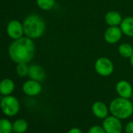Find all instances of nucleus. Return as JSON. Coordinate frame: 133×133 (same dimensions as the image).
<instances>
[{"instance_id":"9","label":"nucleus","mask_w":133,"mask_h":133,"mask_svg":"<svg viewBox=\"0 0 133 133\" xmlns=\"http://www.w3.org/2000/svg\"><path fill=\"white\" fill-rule=\"evenodd\" d=\"M23 92L28 96H35L38 94L42 90V86L40 84L39 82L29 79L26 81L22 87Z\"/></svg>"},{"instance_id":"23","label":"nucleus","mask_w":133,"mask_h":133,"mask_svg":"<svg viewBox=\"0 0 133 133\" xmlns=\"http://www.w3.org/2000/svg\"><path fill=\"white\" fill-rule=\"evenodd\" d=\"M68 133H84V132L82 131V129L78 128H72L68 131Z\"/></svg>"},{"instance_id":"24","label":"nucleus","mask_w":133,"mask_h":133,"mask_svg":"<svg viewBox=\"0 0 133 133\" xmlns=\"http://www.w3.org/2000/svg\"><path fill=\"white\" fill-rule=\"evenodd\" d=\"M129 60H130V63H131V66L133 68V54H132V56L129 58Z\"/></svg>"},{"instance_id":"18","label":"nucleus","mask_w":133,"mask_h":133,"mask_svg":"<svg viewBox=\"0 0 133 133\" xmlns=\"http://www.w3.org/2000/svg\"><path fill=\"white\" fill-rule=\"evenodd\" d=\"M55 0H36L38 8L45 11L52 10L55 6Z\"/></svg>"},{"instance_id":"2","label":"nucleus","mask_w":133,"mask_h":133,"mask_svg":"<svg viewBox=\"0 0 133 133\" xmlns=\"http://www.w3.org/2000/svg\"><path fill=\"white\" fill-rule=\"evenodd\" d=\"M25 36L36 39L42 37L45 31V22L44 19L37 14L28 15L23 22Z\"/></svg>"},{"instance_id":"25","label":"nucleus","mask_w":133,"mask_h":133,"mask_svg":"<svg viewBox=\"0 0 133 133\" xmlns=\"http://www.w3.org/2000/svg\"><path fill=\"white\" fill-rule=\"evenodd\" d=\"M131 97H132V99H133V92H132V96H131Z\"/></svg>"},{"instance_id":"8","label":"nucleus","mask_w":133,"mask_h":133,"mask_svg":"<svg viewBox=\"0 0 133 133\" xmlns=\"http://www.w3.org/2000/svg\"><path fill=\"white\" fill-rule=\"evenodd\" d=\"M122 35L123 33L119 26H109L104 32L103 38L106 42L113 45L121 40Z\"/></svg>"},{"instance_id":"4","label":"nucleus","mask_w":133,"mask_h":133,"mask_svg":"<svg viewBox=\"0 0 133 133\" xmlns=\"http://www.w3.org/2000/svg\"><path fill=\"white\" fill-rule=\"evenodd\" d=\"M0 107L4 114L9 117L15 116L20 110V103L14 96H3L0 102Z\"/></svg>"},{"instance_id":"17","label":"nucleus","mask_w":133,"mask_h":133,"mask_svg":"<svg viewBox=\"0 0 133 133\" xmlns=\"http://www.w3.org/2000/svg\"><path fill=\"white\" fill-rule=\"evenodd\" d=\"M28 128V124L24 119H17L13 124V131L15 133H24Z\"/></svg>"},{"instance_id":"20","label":"nucleus","mask_w":133,"mask_h":133,"mask_svg":"<svg viewBox=\"0 0 133 133\" xmlns=\"http://www.w3.org/2000/svg\"><path fill=\"white\" fill-rule=\"evenodd\" d=\"M16 71L18 76L21 78L27 77L28 75V71H29V66L28 63H17V68H16Z\"/></svg>"},{"instance_id":"7","label":"nucleus","mask_w":133,"mask_h":133,"mask_svg":"<svg viewBox=\"0 0 133 133\" xmlns=\"http://www.w3.org/2000/svg\"><path fill=\"white\" fill-rule=\"evenodd\" d=\"M6 32L8 36L13 40L22 38L24 35L23 24L17 20L10 21L6 27Z\"/></svg>"},{"instance_id":"16","label":"nucleus","mask_w":133,"mask_h":133,"mask_svg":"<svg viewBox=\"0 0 133 133\" xmlns=\"http://www.w3.org/2000/svg\"><path fill=\"white\" fill-rule=\"evenodd\" d=\"M118 53L125 59H129L133 54V47L129 43H122L118 46Z\"/></svg>"},{"instance_id":"6","label":"nucleus","mask_w":133,"mask_h":133,"mask_svg":"<svg viewBox=\"0 0 133 133\" xmlns=\"http://www.w3.org/2000/svg\"><path fill=\"white\" fill-rule=\"evenodd\" d=\"M107 133H121L122 124L121 119L111 115L103 119V126Z\"/></svg>"},{"instance_id":"5","label":"nucleus","mask_w":133,"mask_h":133,"mask_svg":"<svg viewBox=\"0 0 133 133\" xmlns=\"http://www.w3.org/2000/svg\"><path fill=\"white\" fill-rule=\"evenodd\" d=\"M96 72L102 77H108L111 75L114 71V65L110 59L106 56L98 58L94 64Z\"/></svg>"},{"instance_id":"3","label":"nucleus","mask_w":133,"mask_h":133,"mask_svg":"<svg viewBox=\"0 0 133 133\" xmlns=\"http://www.w3.org/2000/svg\"><path fill=\"white\" fill-rule=\"evenodd\" d=\"M109 110L113 116L121 120H124L132 115L133 103L129 99L119 96L110 103Z\"/></svg>"},{"instance_id":"11","label":"nucleus","mask_w":133,"mask_h":133,"mask_svg":"<svg viewBox=\"0 0 133 133\" xmlns=\"http://www.w3.org/2000/svg\"><path fill=\"white\" fill-rule=\"evenodd\" d=\"M28 76L29 77L30 79L41 82L45 80L46 77V74L44 68L40 65L31 64L29 65V71Z\"/></svg>"},{"instance_id":"14","label":"nucleus","mask_w":133,"mask_h":133,"mask_svg":"<svg viewBox=\"0 0 133 133\" xmlns=\"http://www.w3.org/2000/svg\"><path fill=\"white\" fill-rule=\"evenodd\" d=\"M15 89V83L10 78H4L0 82V94L3 96H10Z\"/></svg>"},{"instance_id":"1","label":"nucleus","mask_w":133,"mask_h":133,"mask_svg":"<svg viewBox=\"0 0 133 133\" xmlns=\"http://www.w3.org/2000/svg\"><path fill=\"white\" fill-rule=\"evenodd\" d=\"M10 58L16 63L31 62L35 54V45L33 39L25 36L14 40L8 49Z\"/></svg>"},{"instance_id":"12","label":"nucleus","mask_w":133,"mask_h":133,"mask_svg":"<svg viewBox=\"0 0 133 133\" xmlns=\"http://www.w3.org/2000/svg\"><path fill=\"white\" fill-rule=\"evenodd\" d=\"M109 107L107 104L102 101H96L92 106V112L94 116L99 119H104L108 116Z\"/></svg>"},{"instance_id":"26","label":"nucleus","mask_w":133,"mask_h":133,"mask_svg":"<svg viewBox=\"0 0 133 133\" xmlns=\"http://www.w3.org/2000/svg\"><path fill=\"white\" fill-rule=\"evenodd\" d=\"M0 56H1V52H0Z\"/></svg>"},{"instance_id":"13","label":"nucleus","mask_w":133,"mask_h":133,"mask_svg":"<svg viewBox=\"0 0 133 133\" xmlns=\"http://www.w3.org/2000/svg\"><path fill=\"white\" fill-rule=\"evenodd\" d=\"M104 20L109 26H120L123 18L119 12L111 10L106 14Z\"/></svg>"},{"instance_id":"10","label":"nucleus","mask_w":133,"mask_h":133,"mask_svg":"<svg viewBox=\"0 0 133 133\" xmlns=\"http://www.w3.org/2000/svg\"><path fill=\"white\" fill-rule=\"evenodd\" d=\"M116 92L120 97L130 99L132 96L133 88L130 82L126 80H121L116 84Z\"/></svg>"},{"instance_id":"22","label":"nucleus","mask_w":133,"mask_h":133,"mask_svg":"<svg viewBox=\"0 0 133 133\" xmlns=\"http://www.w3.org/2000/svg\"><path fill=\"white\" fill-rule=\"evenodd\" d=\"M126 133H133V121H129L124 128Z\"/></svg>"},{"instance_id":"21","label":"nucleus","mask_w":133,"mask_h":133,"mask_svg":"<svg viewBox=\"0 0 133 133\" xmlns=\"http://www.w3.org/2000/svg\"><path fill=\"white\" fill-rule=\"evenodd\" d=\"M88 133H107V132L105 131L103 127L99 125H93L89 129Z\"/></svg>"},{"instance_id":"19","label":"nucleus","mask_w":133,"mask_h":133,"mask_svg":"<svg viewBox=\"0 0 133 133\" xmlns=\"http://www.w3.org/2000/svg\"><path fill=\"white\" fill-rule=\"evenodd\" d=\"M13 124L8 119H0V133H11Z\"/></svg>"},{"instance_id":"15","label":"nucleus","mask_w":133,"mask_h":133,"mask_svg":"<svg viewBox=\"0 0 133 133\" xmlns=\"http://www.w3.org/2000/svg\"><path fill=\"white\" fill-rule=\"evenodd\" d=\"M119 27L123 35L133 38V17H127L123 18Z\"/></svg>"}]
</instances>
